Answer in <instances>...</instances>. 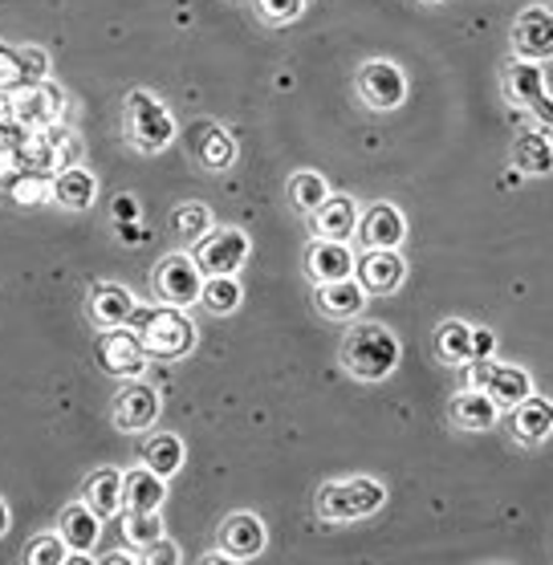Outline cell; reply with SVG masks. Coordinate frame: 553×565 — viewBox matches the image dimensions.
Masks as SVG:
<instances>
[{
    "label": "cell",
    "instance_id": "1",
    "mask_svg": "<svg viewBox=\"0 0 553 565\" xmlns=\"http://www.w3.org/2000/svg\"><path fill=\"white\" fill-rule=\"evenodd\" d=\"M127 326L135 330V338H139V347L147 359H163V362L183 359L195 342L192 321H188V313H183L180 306H159V309L135 306Z\"/></svg>",
    "mask_w": 553,
    "mask_h": 565
},
{
    "label": "cell",
    "instance_id": "2",
    "mask_svg": "<svg viewBox=\"0 0 553 565\" xmlns=\"http://www.w3.org/2000/svg\"><path fill=\"white\" fill-rule=\"evenodd\" d=\"M342 362L347 371L362 383H379L386 374L400 366V342L386 326H374V321H362L347 334V347H342Z\"/></svg>",
    "mask_w": 553,
    "mask_h": 565
},
{
    "label": "cell",
    "instance_id": "3",
    "mask_svg": "<svg viewBox=\"0 0 553 565\" xmlns=\"http://www.w3.org/2000/svg\"><path fill=\"white\" fill-rule=\"evenodd\" d=\"M386 501V489L371 476H359V480H342V484H322L318 489V516L322 521H359V516L379 513Z\"/></svg>",
    "mask_w": 553,
    "mask_h": 565
},
{
    "label": "cell",
    "instance_id": "4",
    "mask_svg": "<svg viewBox=\"0 0 553 565\" xmlns=\"http://www.w3.org/2000/svg\"><path fill=\"white\" fill-rule=\"evenodd\" d=\"M127 139L142 154H159L176 139V118H171V110L155 94H127Z\"/></svg>",
    "mask_w": 553,
    "mask_h": 565
},
{
    "label": "cell",
    "instance_id": "5",
    "mask_svg": "<svg viewBox=\"0 0 553 565\" xmlns=\"http://www.w3.org/2000/svg\"><path fill=\"white\" fill-rule=\"evenodd\" d=\"M504 94H509V103L525 106L541 127H553V98L545 94V74H541L538 62H521V57H517V62L504 70Z\"/></svg>",
    "mask_w": 553,
    "mask_h": 565
},
{
    "label": "cell",
    "instance_id": "6",
    "mask_svg": "<svg viewBox=\"0 0 553 565\" xmlns=\"http://www.w3.org/2000/svg\"><path fill=\"white\" fill-rule=\"evenodd\" d=\"M151 285H155V297H159L163 306H192V301H200L204 273H200V265H195L192 257L176 253V257H163L155 265Z\"/></svg>",
    "mask_w": 553,
    "mask_h": 565
},
{
    "label": "cell",
    "instance_id": "7",
    "mask_svg": "<svg viewBox=\"0 0 553 565\" xmlns=\"http://www.w3.org/2000/svg\"><path fill=\"white\" fill-rule=\"evenodd\" d=\"M195 265L204 277L212 273H236L248 260V236L241 228H212L204 241H195Z\"/></svg>",
    "mask_w": 553,
    "mask_h": 565
},
{
    "label": "cell",
    "instance_id": "8",
    "mask_svg": "<svg viewBox=\"0 0 553 565\" xmlns=\"http://www.w3.org/2000/svg\"><path fill=\"white\" fill-rule=\"evenodd\" d=\"M9 98H13V122H21L25 130H45L62 115V94L50 82H21L9 90Z\"/></svg>",
    "mask_w": 553,
    "mask_h": 565
},
{
    "label": "cell",
    "instance_id": "9",
    "mask_svg": "<svg viewBox=\"0 0 553 565\" xmlns=\"http://www.w3.org/2000/svg\"><path fill=\"white\" fill-rule=\"evenodd\" d=\"M472 386H480L497 407H509V412H513L525 395H533V391H529L525 371H517V366H501V362H489V359L472 362Z\"/></svg>",
    "mask_w": 553,
    "mask_h": 565
},
{
    "label": "cell",
    "instance_id": "10",
    "mask_svg": "<svg viewBox=\"0 0 553 565\" xmlns=\"http://www.w3.org/2000/svg\"><path fill=\"white\" fill-rule=\"evenodd\" d=\"M359 94L371 110H395L407 98V77H403L400 65L366 62L359 70Z\"/></svg>",
    "mask_w": 553,
    "mask_h": 565
},
{
    "label": "cell",
    "instance_id": "11",
    "mask_svg": "<svg viewBox=\"0 0 553 565\" xmlns=\"http://www.w3.org/2000/svg\"><path fill=\"white\" fill-rule=\"evenodd\" d=\"M354 277L366 294H395L407 277L400 248H366V257L354 260Z\"/></svg>",
    "mask_w": 553,
    "mask_h": 565
},
{
    "label": "cell",
    "instance_id": "12",
    "mask_svg": "<svg viewBox=\"0 0 553 565\" xmlns=\"http://www.w3.org/2000/svg\"><path fill=\"white\" fill-rule=\"evenodd\" d=\"M513 50L521 62L553 57V9H525L513 25Z\"/></svg>",
    "mask_w": 553,
    "mask_h": 565
},
{
    "label": "cell",
    "instance_id": "13",
    "mask_svg": "<svg viewBox=\"0 0 553 565\" xmlns=\"http://www.w3.org/2000/svg\"><path fill=\"white\" fill-rule=\"evenodd\" d=\"M98 359H103L106 374H115V379H139V374L147 371V354H142L139 338H135V330H130V326L106 330Z\"/></svg>",
    "mask_w": 553,
    "mask_h": 565
},
{
    "label": "cell",
    "instance_id": "14",
    "mask_svg": "<svg viewBox=\"0 0 553 565\" xmlns=\"http://www.w3.org/2000/svg\"><path fill=\"white\" fill-rule=\"evenodd\" d=\"M57 533H62L65 550L70 553H86V557H91L94 545H98V537H103V516L94 513L86 501H74L70 509H62Z\"/></svg>",
    "mask_w": 553,
    "mask_h": 565
},
{
    "label": "cell",
    "instance_id": "15",
    "mask_svg": "<svg viewBox=\"0 0 553 565\" xmlns=\"http://www.w3.org/2000/svg\"><path fill=\"white\" fill-rule=\"evenodd\" d=\"M155 419H159V391L135 379V386L115 398V424L123 431H147Z\"/></svg>",
    "mask_w": 553,
    "mask_h": 565
},
{
    "label": "cell",
    "instance_id": "16",
    "mask_svg": "<svg viewBox=\"0 0 553 565\" xmlns=\"http://www.w3.org/2000/svg\"><path fill=\"white\" fill-rule=\"evenodd\" d=\"M359 232L366 248H400L407 236V220L395 204H371L366 216H359Z\"/></svg>",
    "mask_w": 553,
    "mask_h": 565
},
{
    "label": "cell",
    "instance_id": "17",
    "mask_svg": "<svg viewBox=\"0 0 553 565\" xmlns=\"http://www.w3.org/2000/svg\"><path fill=\"white\" fill-rule=\"evenodd\" d=\"M318 313L330 321H350L359 318L362 306H366V289L359 285V277H342V281H326L318 285V297H313Z\"/></svg>",
    "mask_w": 553,
    "mask_h": 565
},
{
    "label": "cell",
    "instance_id": "18",
    "mask_svg": "<svg viewBox=\"0 0 553 565\" xmlns=\"http://www.w3.org/2000/svg\"><path fill=\"white\" fill-rule=\"evenodd\" d=\"M220 541H224V553L236 557V562H245V557H257L265 550V521L257 513H232L224 525H220Z\"/></svg>",
    "mask_w": 553,
    "mask_h": 565
},
{
    "label": "cell",
    "instance_id": "19",
    "mask_svg": "<svg viewBox=\"0 0 553 565\" xmlns=\"http://www.w3.org/2000/svg\"><path fill=\"white\" fill-rule=\"evenodd\" d=\"M309 216H313L318 241H347V236L359 232V204L347 200V195H326Z\"/></svg>",
    "mask_w": 553,
    "mask_h": 565
},
{
    "label": "cell",
    "instance_id": "20",
    "mask_svg": "<svg viewBox=\"0 0 553 565\" xmlns=\"http://www.w3.org/2000/svg\"><path fill=\"white\" fill-rule=\"evenodd\" d=\"M168 501V480L151 472L147 463L123 472V509H139V513H159Z\"/></svg>",
    "mask_w": 553,
    "mask_h": 565
},
{
    "label": "cell",
    "instance_id": "21",
    "mask_svg": "<svg viewBox=\"0 0 553 565\" xmlns=\"http://www.w3.org/2000/svg\"><path fill=\"white\" fill-rule=\"evenodd\" d=\"M130 313H135V297L123 289V285L115 281H103V285H94V294H91V318L98 330H118V326H127Z\"/></svg>",
    "mask_w": 553,
    "mask_h": 565
},
{
    "label": "cell",
    "instance_id": "22",
    "mask_svg": "<svg viewBox=\"0 0 553 565\" xmlns=\"http://www.w3.org/2000/svg\"><path fill=\"white\" fill-rule=\"evenodd\" d=\"M306 269L318 285L342 281V277H354V253L342 241H318V245H309Z\"/></svg>",
    "mask_w": 553,
    "mask_h": 565
},
{
    "label": "cell",
    "instance_id": "23",
    "mask_svg": "<svg viewBox=\"0 0 553 565\" xmlns=\"http://www.w3.org/2000/svg\"><path fill=\"white\" fill-rule=\"evenodd\" d=\"M451 419H456L464 431H489V427L501 419V407H497L480 386H468V391H460V395L451 398Z\"/></svg>",
    "mask_w": 553,
    "mask_h": 565
},
{
    "label": "cell",
    "instance_id": "24",
    "mask_svg": "<svg viewBox=\"0 0 553 565\" xmlns=\"http://www.w3.org/2000/svg\"><path fill=\"white\" fill-rule=\"evenodd\" d=\"M82 501L91 504L103 521H110V516L123 509V472H118V468H98V472H91L86 484H82Z\"/></svg>",
    "mask_w": 553,
    "mask_h": 565
},
{
    "label": "cell",
    "instance_id": "25",
    "mask_svg": "<svg viewBox=\"0 0 553 565\" xmlns=\"http://www.w3.org/2000/svg\"><path fill=\"white\" fill-rule=\"evenodd\" d=\"M94 192H98V183H94V175L86 168H77V163H70V168L53 171V183H50V195L57 200L62 207H70V212H82V207H91Z\"/></svg>",
    "mask_w": 553,
    "mask_h": 565
},
{
    "label": "cell",
    "instance_id": "26",
    "mask_svg": "<svg viewBox=\"0 0 553 565\" xmlns=\"http://www.w3.org/2000/svg\"><path fill=\"white\" fill-rule=\"evenodd\" d=\"M553 431V403L550 398L525 395L513 407V436L521 444H541Z\"/></svg>",
    "mask_w": 553,
    "mask_h": 565
},
{
    "label": "cell",
    "instance_id": "27",
    "mask_svg": "<svg viewBox=\"0 0 553 565\" xmlns=\"http://www.w3.org/2000/svg\"><path fill=\"white\" fill-rule=\"evenodd\" d=\"M142 463H147L151 472L163 476V480H171V476L183 468V439L171 436V431H163V436H151L147 444H142Z\"/></svg>",
    "mask_w": 553,
    "mask_h": 565
},
{
    "label": "cell",
    "instance_id": "28",
    "mask_svg": "<svg viewBox=\"0 0 553 565\" xmlns=\"http://www.w3.org/2000/svg\"><path fill=\"white\" fill-rule=\"evenodd\" d=\"M513 163H517V171H525V175H550L553 171L550 139H545L541 130H525L513 147Z\"/></svg>",
    "mask_w": 553,
    "mask_h": 565
},
{
    "label": "cell",
    "instance_id": "29",
    "mask_svg": "<svg viewBox=\"0 0 553 565\" xmlns=\"http://www.w3.org/2000/svg\"><path fill=\"white\" fill-rule=\"evenodd\" d=\"M200 301H204L208 313H232V309H241V285H236V277L232 273H212V277H204V285H200Z\"/></svg>",
    "mask_w": 553,
    "mask_h": 565
},
{
    "label": "cell",
    "instance_id": "30",
    "mask_svg": "<svg viewBox=\"0 0 553 565\" xmlns=\"http://www.w3.org/2000/svg\"><path fill=\"white\" fill-rule=\"evenodd\" d=\"M436 354H439V362H451V366L472 362V326H464V321H444V326L436 330Z\"/></svg>",
    "mask_w": 553,
    "mask_h": 565
},
{
    "label": "cell",
    "instance_id": "31",
    "mask_svg": "<svg viewBox=\"0 0 553 565\" xmlns=\"http://www.w3.org/2000/svg\"><path fill=\"white\" fill-rule=\"evenodd\" d=\"M171 228L180 241L195 245V241H204L208 232H212V207L208 204H180L176 207V216H171Z\"/></svg>",
    "mask_w": 553,
    "mask_h": 565
},
{
    "label": "cell",
    "instance_id": "32",
    "mask_svg": "<svg viewBox=\"0 0 553 565\" xmlns=\"http://www.w3.org/2000/svg\"><path fill=\"white\" fill-rule=\"evenodd\" d=\"M50 175H38V171H17L9 180V200L17 207H38L50 200Z\"/></svg>",
    "mask_w": 553,
    "mask_h": 565
},
{
    "label": "cell",
    "instance_id": "33",
    "mask_svg": "<svg viewBox=\"0 0 553 565\" xmlns=\"http://www.w3.org/2000/svg\"><path fill=\"white\" fill-rule=\"evenodd\" d=\"M330 195V183L318 175V171H297L289 180V200H294L297 212H313Z\"/></svg>",
    "mask_w": 553,
    "mask_h": 565
},
{
    "label": "cell",
    "instance_id": "34",
    "mask_svg": "<svg viewBox=\"0 0 553 565\" xmlns=\"http://www.w3.org/2000/svg\"><path fill=\"white\" fill-rule=\"evenodd\" d=\"M232 159H236V142H232V135H224L220 127H204L200 163L212 168V171H224V168H232Z\"/></svg>",
    "mask_w": 553,
    "mask_h": 565
},
{
    "label": "cell",
    "instance_id": "35",
    "mask_svg": "<svg viewBox=\"0 0 553 565\" xmlns=\"http://www.w3.org/2000/svg\"><path fill=\"white\" fill-rule=\"evenodd\" d=\"M123 533H127L130 545H151V541L163 537V516L159 513H139V509H127L123 516Z\"/></svg>",
    "mask_w": 553,
    "mask_h": 565
},
{
    "label": "cell",
    "instance_id": "36",
    "mask_svg": "<svg viewBox=\"0 0 553 565\" xmlns=\"http://www.w3.org/2000/svg\"><path fill=\"white\" fill-rule=\"evenodd\" d=\"M65 557H70V550H65L62 533H41V537H33L25 545L29 565H62Z\"/></svg>",
    "mask_w": 553,
    "mask_h": 565
},
{
    "label": "cell",
    "instance_id": "37",
    "mask_svg": "<svg viewBox=\"0 0 553 565\" xmlns=\"http://www.w3.org/2000/svg\"><path fill=\"white\" fill-rule=\"evenodd\" d=\"M301 4L306 0H257V13L265 21H273V25H289V21L301 17Z\"/></svg>",
    "mask_w": 553,
    "mask_h": 565
},
{
    "label": "cell",
    "instance_id": "38",
    "mask_svg": "<svg viewBox=\"0 0 553 565\" xmlns=\"http://www.w3.org/2000/svg\"><path fill=\"white\" fill-rule=\"evenodd\" d=\"M17 57H21L25 82H45V74H50V57H45V50H38V45H21Z\"/></svg>",
    "mask_w": 553,
    "mask_h": 565
},
{
    "label": "cell",
    "instance_id": "39",
    "mask_svg": "<svg viewBox=\"0 0 553 565\" xmlns=\"http://www.w3.org/2000/svg\"><path fill=\"white\" fill-rule=\"evenodd\" d=\"M21 82H25V70H21L17 50H4V45H0V90H13Z\"/></svg>",
    "mask_w": 553,
    "mask_h": 565
},
{
    "label": "cell",
    "instance_id": "40",
    "mask_svg": "<svg viewBox=\"0 0 553 565\" xmlns=\"http://www.w3.org/2000/svg\"><path fill=\"white\" fill-rule=\"evenodd\" d=\"M142 562L147 565H176L180 562V550L171 545V541H151V545H142Z\"/></svg>",
    "mask_w": 553,
    "mask_h": 565
},
{
    "label": "cell",
    "instance_id": "41",
    "mask_svg": "<svg viewBox=\"0 0 553 565\" xmlns=\"http://www.w3.org/2000/svg\"><path fill=\"white\" fill-rule=\"evenodd\" d=\"M115 220L118 224L139 220V200H135V195H115Z\"/></svg>",
    "mask_w": 553,
    "mask_h": 565
},
{
    "label": "cell",
    "instance_id": "42",
    "mask_svg": "<svg viewBox=\"0 0 553 565\" xmlns=\"http://www.w3.org/2000/svg\"><path fill=\"white\" fill-rule=\"evenodd\" d=\"M492 347H497V338L489 330H472V362L492 359Z\"/></svg>",
    "mask_w": 553,
    "mask_h": 565
},
{
    "label": "cell",
    "instance_id": "43",
    "mask_svg": "<svg viewBox=\"0 0 553 565\" xmlns=\"http://www.w3.org/2000/svg\"><path fill=\"white\" fill-rule=\"evenodd\" d=\"M17 171H21V147L0 151V180H4V175H17Z\"/></svg>",
    "mask_w": 553,
    "mask_h": 565
},
{
    "label": "cell",
    "instance_id": "44",
    "mask_svg": "<svg viewBox=\"0 0 553 565\" xmlns=\"http://www.w3.org/2000/svg\"><path fill=\"white\" fill-rule=\"evenodd\" d=\"M0 122H13V98H9V90H0Z\"/></svg>",
    "mask_w": 553,
    "mask_h": 565
},
{
    "label": "cell",
    "instance_id": "45",
    "mask_svg": "<svg viewBox=\"0 0 553 565\" xmlns=\"http://www.w3.org/2000/svg\"><path fill=\"white\" fill-rule=\"evenodd\" d=\"M103 562L106 565H135V557H127V553H106Z\"/></svg>",
    "mask_w": 553,
    "mask_h": 565
},
{
    "label": "cell",
    "instance_id": "46",
    "mask_svg": "<svg viewBox=\"0 0 553 565\" xmlns=\"http://www.w3.org/2000/svg\"><path fill=\"white\" fill-rule=\"evenodd\" d=\"M118 232L127 236V245H139V228H130V224H118Z\"/></svg>",
    "mask_w": 553,
    "mask_h": 565
},
{
    "label": "cell",
    "instance_id": "47",
    "mask_svg": "<svg viewBox=\"0 0 553 565\" xmlns=\"http://www.w3.org/2000/svg\"><path fill=\"white\" fill-rule=\"evenodd\" d=\"M4 533H9V504L0 501V537H4Z\"/></svg>",
    "mask_w": 553,
    "mask_h": 565
},
{
    "label": "cell",
    "instance_id": "48",
    "mask_svg": "<svg viewBox=\"0 0 553 565\" xmlns=\"http://www.w3.org/2000/svg\"><path fill=\"white\" fill-rule=\"evenodd\" d=\"M224 562H232L228 553H208V557H204V565H224Z\"/></svg>",
    "mask_w": 553,
    "mask_h": 565
},
{
    "label": "cell",
    "instance_id": "49",
    "mask_svg": "<svg viewBox=\"0 0 553 565\" xmlns=\"http://www.w3.org/2000/svg\"><path fill=\"white\" fill-rule=\"evenodd\" d=\"M545 139H550V147H553V127H545Z\"/></svg>",
    "mask_w": 553,
    "mask_h": 565
}]
</instances>
